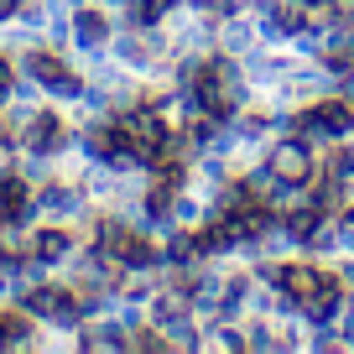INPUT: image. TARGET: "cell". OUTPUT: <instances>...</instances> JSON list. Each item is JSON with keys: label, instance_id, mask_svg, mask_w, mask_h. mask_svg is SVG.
I'll return each mask as SVG.
<instances>
[{"label": "cell", "instance_id": "7", "mask_svg": "<svg viewBox=\"0 0 354 354\" xmlns=\"http://www.w3.org/2000/svg\"><path fill=\"white\" fill-rule=\"evenodd\" d=\"M21 131H26L21 110H0V146H21Z\"/></svg>", "mask_w": 354, "mask_h": 354}, {"label": "cell", "instance_id": "6", "mask_svg": "<svg viewBox=\"0 0 354 354\" xmlns=\"http://www.w3.org/2000/svg\"><path fill=\"white\" fill-rule=\"evenodd\" d=\"M32 214H37V203H32V183H26L21 172H0V219L26 224Z\"/></svg>", "mask_w": 354, "mask_h": 354}, {"label": "cell", "instance_id": "1", "mask_svg": "<svg viewBox=\"0 0 354 354\" xmlns=\"http://www.w3.org/2000/svg\"><path fill=\"white\" fill-rule=\"evenodd\" d=\"M261 156L281 183H292V188H308V177L318 172V141H308L302 131H277L261 146Z\"/></svg>", "mask_w": 354, "mask_h": 354}, {"label": "cell", "instance_id": "3", "mask_svg": "<svg viewBox=\"0 0 354 354\" xmlns=\"http://www.w3.org/2000/svg\"><path fill=\"white\" fill-rule=\"evenodd\" d=\"M68 32H73L78 53L110 57V42H115V32H120V16H115L104 0H84V6H73V16H68Z\"/></svg>", "mask_w": 354, "mask_h": 354}, {"label": "cell", "instance_id": "5", "mask_svg": "<svg viewBox=\"0 0 354 354\" xmlns=\"http://www.w3.org/2000/svg\"><path fill=\"white\" fill-rule=\"evenodd\" d=\"M73 136H78V120H68L63 110H32L26 115V131H21V146L47 162V156H57Z\"/></svg>", "mask_w": 354, "mask_h": 354}, {"label": "cell", "instance_id": "4", "mask_svg": "<svg viewBox=\"0 0 354 354\" xmlns=\"http://www.w3.org/2000/svg\"><path fill=\"white\" fill-rule=\"evenodd\" d=\"M255 21H261V42H297L313 26V11L302 0H255Z\"/></svg>", "mask_w": 354, "mask_h": 354}, {"label": "cell", "instance_id": "2", "mask_svg": "<svg viewBox=\"0 0 354 354\" xmlns=\"http://www.w3.org/2000/svg\"><path fill=\"white\" fill-rule=\"evenodd\" d=\"M21 73L32 78L37 88H47L53 100H84V88H88V73H78L57 47H32V53L21 57Z\"/></svg>", "mask_w": 354, "mask_h": 354}, {"label": "cell", "instance_id": "9", "mask_svg": "<svg viewBox=\"0 0 354 354\" xmlns=\"http://www.w3.org/2000/svg\"><path fill=\"white\" fill-rule=\"evenodd\" d=\"M0 349H6V333H0Z\"/></svg>", "mask_w": 354, "mask_h": 354}, {"label": "cell", "instance_id": "8", "mask_svg": "<svg viewBox=\"0 0 354 354\" xmlns=\"http://www.w3.org/2000/svg\"><path fill=\"white\" fill-rule=\"evenodd\" d=\"M11 16H21V0H0V21H11Z\"/></svg>", "mask_w": 354, "mask_h": 354}]
</instances>
